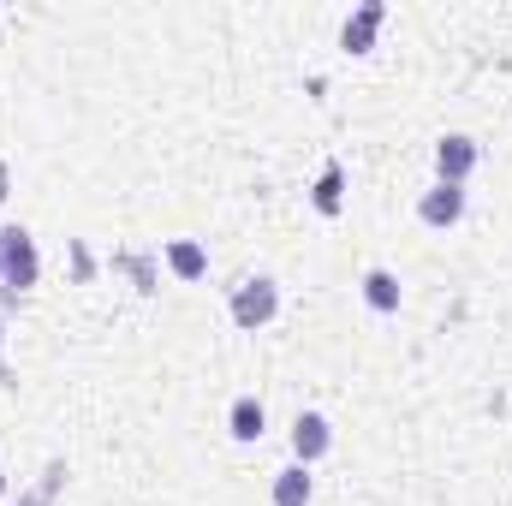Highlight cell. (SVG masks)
<instances>
[{"instance_id":"obj_1","label":"cell","mask_w":512,"mask_h":506,"mask_svg":"<svg viewBox=\"0 0 512 506\" xmlns=\"http://www.w3.org/2000/svg\"><path fill=\"white\" fill-rule=\"evenodd\" d=\"M36 274H42V256H36V239L24 233V227H0V298H6V310H12V298L24 292V286H36Z\"/></svg>"},{"instance_id":"obj_2","label":"cell","mask_w":512,"mask_h":506,"mask_svg":"<svg viewBox=\"0 0 512 506\" xmlns=\"http://www.w3.org/2000/svg\"><path fill=\"white\" fill-rule=\"evenodd\" d=\"M274 316H280V286H274V280L256 274V280H245V286L233 292V322H239V328H268Z\"/></svg>"},{"instance_id":"obj_3","label":"cell","mask_w":512,"mask_h":506,"mask_svg":"<svg viewBox=\"0 0 512 506\" xmlns=\"http://www.w3.org/2000/svg\"><path fill=\"white\" fill-rule=\"evenodd\" d=\"M477 161H483V149L471 143V137H441L435 143V173H441V185H465L471 173H477Z\"/></svg>"},{"instance_id":"obj_4","label":"cell","mask_w":512,"mask_h":506,"mask_svg":"<svg viewBox=\"0 0 512 506\" xmlns=\"http://www.w3.org/2000/svg\"><path fill=\"white\" fill-rule=\"evenodd\" d=\"M328 447H334V423H328L322 411H298V423H292V453H298V465L310 471L316 459H328Z\"/></svg>"},{"instance_id":"obj_5","label":"cell","mask_w":512,"mask_h":506,"mask_svg":"<svg viewBox=\"0 0 512 506\" xmlns=\"http://www.w3.org/2000/svg\"><path fill=\"white\" fill-rule=\"evenodd\" d=\"M459 215H465V185H441V179H435V185L417 197V221H423V227H453Z\"/></svg>"},{"instance_id":"obj_6","label":"cell","mask_w":512,"mask_h":506,"mask_svg":"<svg viewBox=\"0 0 512 506\" xmlns=\"http://www.w3.org/2000/svg\"><path fill=\"white\" fill-rule=\"evenodd\" d=\"M382 18H387L382 0H364V6L346 18V30H340V48H346V54H370V48H376V30H382Z\"/></svg>"},{"instance_id":"obj_7","label":"cell","mask_w":512,"mask_h":506,"mask_svg":"<svg viewBox=\"0 0 512 506\" xmlns=\"http://www.w3.org/2000/svg\"><path fill=\"white\" fill-rule=\"evenodd\" d=\"M227 429H233V441H262V429H268V411H262V399H256V393H239V399H233V411H227Z\"/></svg>"},{"instance_id":"obj_8","label":"cell","mask_w":512,"mask_h":506,"mask_svg":"<svg viewBox=\"0 0 512 506\" xmlns=\"http://www.w3.org/2000/svg\"><path fill=\"white\" fill-rule=\"evenodd\" d=\"M310 203H316V215H340V203H346V167H340V161H328V167H322V179H316Z\"/></svg>"},{"instance_id":"obj_9","label":"cell","mask_w":512,"mask_h":506,"mask_svg":"<svg viewBox=\"0 0 512 506\" xmlns=\"http://www.w3.org/2000/svg\"><path fill=\"white\" fill-rule=\"evenodd\" d=\"M167 268H173L179 280H203V274H209V251H203L197 239H173V245H167Z\"/></svg>"},{"instance_id":"obj_10","label":"cell","mask_w":512,"mask_h":506,"mask_svg":"<svg viewBox=\"0 0 512 506\" xmlns=\"http://www.w3.org/2000/svg\"><path fill=\"white\" fill-rule=\"evenodd\" d=\"M364 304H370V310H382V316L399 310V280H393L387 268H364Z\"/></svg>"},{"instance_id":"obj_11","label":"cell","mask_w":512,"mask_h":506,"mask_svg":"<svg viewBox=\"0 0 512 506\" xmlns=\"http://www.w3.org/2000/svg\"><path fill=\"white\" fill-rule=\"evenodd\" d=\"M274 506H310V471L304 465L274 471Z\"/></svg>"},{"instance_id":"obj_12","label":"cell","mask_w":512,"mask_h":506,"mask_svg":"<svg viewBox=\"0 0 512 506\" xmlns=\"http://www.w3.org/2000/svg\"><path fill=\"white\" fill-rule=\"evenodd\" d=\"M66 489V459H48V471H42V483L30 489V495H18V506H54V495Z\"/></svg>"},{"instance_id":"obj_13","label":"cell","mask_w":512,"mask_h":506,"mask_svg":"<svg viewBox=\"0 0 512 506\" xmlns=\"http://www.w3.org/2000/svg\"><path fill=\"white\" fill-rule=\"evenodd\" d=\"M120 268H131V280H137L143 292H155V268H149L143 256H120Z\"/></svg>"},{"instance_id":"obj_14","label":"cell","mask_w":512,"mask_h":506,"mask_svg":"<svg viewBox=\"0 0 512 506\" xmlns=\"http://www.w3.org/2000/svg\"><path fill=\"white\" fill-rule=\"evenodd\" d=\"M12 197V173H6V161H0V203Z\"/></svg>"},{"instance_id":"obj_15","label":"cell","mask_w":512,"mask_h":506,"mask_svg":"<svg viewBox=\"0 0 512 506\" xmlns=\"http://www.w3.org/2000/svg\"><path fill=\"white\" fill-rule=\"evenodd\" d=\"M0 495H6V477H0Z\"/></svg>"}]
</instances>
